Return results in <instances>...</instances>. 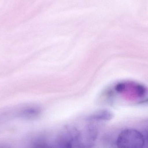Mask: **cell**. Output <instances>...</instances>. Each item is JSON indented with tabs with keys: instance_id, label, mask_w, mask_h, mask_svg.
Returning a JSON list of instances; mask_svg holds the SVG:
<instances>
[{
	"instance_id": "3957f363",
	"label": "cell",
	"mask_w": 148,
	"mask_h": 148,
	"mask_svg": "<svg viewBox=\"0 0 148 148\" xmlns=\"http://www.w3.org/2000/svg\"><path fill=\"white\" fill-rule=\"evenodd\" d=\"M125 88V85L123 84H119L116 86V90L118 92H122Z\"/></svg>"
},
{
	"instance_id": "6da1fadb",
	"label": "cell",
	"mask_w": 148,
	"mask_h": 148,
	"mask_svg": "<svg viewBox=\"0 0 148 148\" xmlns=\"http://www.w3.org/2000/svg\"><path fill=\"white\" fill-rule=\"evenodd\" d=\"M145 143V138L142 133L136 130L128 129L119 134L116 141L119 148H142Z\"/></svg>"
},
{
	"instance_id": "7a4b0ae2",
	"label": "cell",
	"mask_w": 148,
	"mask_h": 148,
	"mask_svg": "<svg viewBox=\"0 0 148 148\" xmlns=\"http://www.w3.org/2000/svg\"><path fill=\"white\" fill-rule=\"evenodd\" d=\"M113 114L108 110H101L93 113L88 117L92 121H108L112 119Z\"/></svg>"
}]
</instances>
